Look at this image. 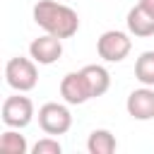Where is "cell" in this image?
Masks as SVG:
<instances>
[{"label":"cell","mask_w":154,"mask_h":154,"mask_svg":"<svg viewBox=\"0 0 154 154\" xmlns=\"http://www.w3.org/2000/svg\"><path fill=\"white\" fill-rule=\"evenodd\" d=\"M34 120V101L24 96V91H17L14 96H7L2 101V123L7 128H26Z\"/></svg>","instance_id":"obj_5"},{"label":"cell","mask_w":154,"mask_h":154,"mask_svg":"<svg viewBox=\"0 0 154 154\" xmlns=\"http://www.w3.org/2000/svg\"><path fill=\"white\" fill-rule=\"evenodd\" d=\"M70 106V103H67ZM65 103H58V101H48L38 108V128L46 132V135H65L70 128H72V113Z\"/></svg>","instance_id":"obj_3"},{"label":"cell","mask_w":154,"mask_h":154,"mask_svg":"<svg viewBox=\"0 0 154 154\" xmlns=\"http://www.w3.org/2000/svg\"><path fill=\"white\" fill-rule=\"evenodd\" d=\"M60 152H63V144H60L53 135L41 137V140L31 147V154H60Z\"/></svg>","instance_id":"obj_14"},{"label":"cell","mask_w":154,"mask_h":154,"mask_svg":"<svg viewBox=\"0 0 154 154\" xmlns=\"http://www.w3.org/2000/svg\"><path fill=\"white\" fill-rule=\"evenodd\" d=\"M128 31L132 36H140V38H147V36H154V17L137 2L130 12H128Z\"/></svg>","instance_id":"obj_9"},{"label":"cell","mask_w":154,"mask_h":154,"mask_svg":"<svg viewBox=\"0 0 154 154\" xmlns=\"http://www.w3.org/2000/svg\"><path fill=\"white\" fill-rule=\"evenodd\" d=\"M125 108L135 120H152L154 118V87L142 84L140 89H132L128 94Z\"/></svg>","instance_id":"obj_7"},{"label":"cell","mask_w":154,"mask_h":154,"mask_svg":"<svg viewBox=\"0 0 154 154\" xmlns=\"http://www.w3.org/2000/svg\"><path fill=\"white\" fill-rule=\"evenodd\" d=\"M82 75H84V82H87V87H89L91 99L103 96V94L108 91V87H111V75H108V70H106L103 65H84V67H82Z\"/></svg>","instance_id":"obj_10"},{"label":"cell","mask_w":154,"mask_h":154,"mask_svg":"<svg viewBox=\"0 0 154 154\" xmlns=\"http://www.w3.org/2000/svg\"><path fill=\"white\" fill-rule=\"evenodd\" d=\"M0 152L2 154H26L29 152V144H26V137L19 135L17 128H10L0 135Z\"/></svg>","instance_id":"obj_12"},{"label":"cell","mask_w":154,"mask_h":154,"mask_svg":"<svg viewBox=\"0 0 154 154\" xmlns=\"http://www.w3.org/2000/svg\"><path fill=\"white\" fill-rule=\"evenodd\" d=\"M140 5H142V7H144L152 17H154V0H140Z\"/></svg>","instance_id":"obj_15"},{"label":"cell","mask_w":154,"mask_h":154,"mask_svg":"<svg viewBox=\"0 0 154 154\" xmlns=\"http://www.w3.org/2000/svg\"><path fill=\"white\" fill-rule=\"evenodd\" d=\"M132 51V41L125 31H118V29H108L99 36L96 41V53L101 60L106 63H120L128 58V53Z\"/></svg>","instance_id":"obj_4"},{"label":"cell","mask_w":154,"mask_h":154,"mask_svg":"<svg viewBox=\"0 0 154 154\" xmlns=\"http://www.w3.org/2000/svg\"><path fill=\"white\" fill-rule=\"evenodd\" d=\"M87 149H89V154H113L118 149V140L111 130L96 128L87 137Z\"/></svg>","instance_id":"obj_11"},{"label":"cell","mask_w":154,"mask_h":154,"mask_svg":"<svg viewBox=\"0 0 154 154\" xmlns=\"http://www.w3.org/2000/svg\"><path fill=\"white\" fill-rule=\"evenodd\" d=\"M36 60L29 58H10L5 65V82L14 89V91H31L38 82V70H36Z\"/></svg>","instance_id":"obj_2"},{"label":"cell","mask_w":154,"mask_h":154,"mask_svg":"<svg viewBox=\"0 0 154 154\" xmlns=\"http://www.w3.org/2000/svg\"><path fill=\"white\" fill-rule=\"evenodd\" d=\"M29 55L38 65H53L63 55V38H58L53 34H43L29 43Z\"/></svg>","instance_id":"obj_6"},{"label":"cell","mask_w":154,"mask_h":154,"mask_svg":"<svg viewBox=\"0 0 154 154\" xmlns=\"http://www.w3.org/2000/svg\"><path fill=\"white\" fill-rule=\"evenodd\" d=\"M34 22L46 31L58 38H70L79 29V17L70 5L55 2V0H38L34 5Z\"/></svg>","instance_id":"obj_1"},{"label":"cell","mask_w":154,"mask_h":154,"mask_svg":"<svg viewBox=\"0 0 154 154\" xmlns=\"http://www.w3.org/2000/svg\"><path fill=\"white\" fill-rule=\"evenodd\" d=\"M135 77L140 84L154 87V51L140 53V58L135 60Z\"/></svg>","instance_id":"obj_13"},{"label":"cell","mask_w":154,"mask_h":154,"mask_svg":"<svg viewBox=\"0 0 154 154\" xmlns=\"http://www.w3.org/2000/svg\"><path fill=\"white\" fill-rule=\"evenodd\" d=\"M60 96H63V101L70 103V106H79V103H87V101L91 99L82 70L67 72V75L60 79Z\"/></svg>","instance_id":"obj_8"}]
</instances>
